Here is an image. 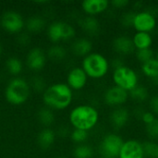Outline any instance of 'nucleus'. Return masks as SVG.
Returning a JSON list of instances; mask_svg holds the SVG:
<instances>
[{"instance_id":"nucleus-1","label":"nucleus","mask_w":158,"mask_h":158,"mask_svg":"<svg viewBox=\"0 0 158 158\" xmlns=\"http://www.w3.org/2000/svg\"><path fill=\"white\" fill-rule=\"evenodd\" d=\"M101 116L98 108L92 104H81L71 109L69 120L73 129L91 131L99 124Z\"/></svg>"},{"instance_id":"nucleus-2","label":"nucleus","mask_w":158,"mask_h":158,"mask_svg":"<svg viewBox=\"0 0 158 158\" xmlns=\"http://www.w3.org/2000/svg\"><path fill=\"white\" fill-rule=\"evenodd\" d=\"M73 101V91L67 83H54L45 88L43 93V102L52 110H64Z\"/></svg>"},{"instance_id":"nucleus-3","label":"nucleus","mask_w":158,"mask_h":158,"mask_svg":"<svg viewBox=\"0 0 158 158\" xmlns=\"http://www.w3.org/2000/svg\"><path fill=\"white\" fill-rule=\"evenodd\" d=\"M82 69L89 79L102 80L111 72L110 59L100 52H92L84 56L81 61Z\"/></svg>"},{"instance_id":"nucleus-4","label":"nucleus","mask_w":158,"mask_h":158,"mask_svg":"<svg viewBox=\"0 0 158 158\" xmlns=\"http://www.w3.org/2000/svg\"><path fill=\"white\" fill-rule=\"evenodd\" d=\"M110 77L112 84L122 88L127 92H131L143 81L139 69L132 67L129 63L112 69Z\"/></svg>"},{"instance_id":"nucleus-5","label":"nucleus","mask_w":158,"mask_h":158,"mask_svg":"<svg viewBox=\"0 0 158 158\" xmlns=\"http://www.w3.org/2000/svg\"><path fill=\"white\" fill-rule=\"evenodd\" d=\"M31 94L30 83L22 78H14L5 89V97L7 103L13 106H20L27 102Z\"/></svg>"},{"instance_id":"nucleus-6","label":"nucleus","mask_w":158,"mask_h":158,"mask_svg":"<svg viewBox=\"0 0 158 158\" xmlns=\"http://www.w3.org/2000/svg\"><path fill=\"white\" fill-rule=\"evenodd\" d=\"M125 137L122 133L110 131L106 132L100 139L97 152L101 158H118V155Z\"/></svg>"},{"instance_id":"nucleus-7","label":"nucleus","mask_w":158,"mask_h":158,"mask_svg":"<svg viewBox=\"0 0 158 158\" xmlns=\"http://www.w3.org/2000/svg\"><path fill=\"white\" fill-rule=\"evenodd\" d=\"M158 23V11L155 7L145 6L143 9L135 11L132 31L154 33Z\"/></svg>"},{"instance_id":"nucleus-8","label":"nucleus","mask_w":158,"mask_h":158,"mask_svg":"<svg viewBox=\"0 0 158 158\" xmlns=\"http://www.w3.org/2000/svg\"><path fill=\"white\" fill-rule=\"evenodd\" d=\"M132 120L131 107L129 105L111 108L109 111L108 123L114 131L121 133V131L131 125Z\"/></svg>"},{"instance_id":"nucleus-9","label":"nucleus","mask_w":158,"mask_h":158,"mask_svg":"<svg viewBox=\"0 0 158 158\" xmlns=\"http://www.w3.org/2000/svg\"><path fill=\"white\" fill-rule=\"evenodd\" d=\"M102 99L104 104L110 109L118 106H128L130 104L129 92L112 83L105 88L102 94Z\"/></svg>"},{"instance_id":"nucleus-10","label":"nucleus","mask_w":158,"mask_h":158,"mask_svg":"<svg viewBox=\"0 0 158 158\" xmlns=\"http://www.w3.org/2000/svg\"><path fill=\"white\" fill-rule=\"evenodd\" d=\"M76 30L69 22L54 21L47 29V36L52 43H59L62 41H69L75 37Z\"/></svg>"},{"instance_id":"nucleus-11","label":"nucleus","mask_w":158,"mask_h":158,"mask_svg":"<svg viewBox=\"0 0 158 158\" xmlns=\"http://www.w3.org/2000/svg\"><path fill=\"white\" fill-rule=\"evenodd\" d=\"M111 47L115 53V56H122L125 58L132 56L135 52L131 34L128 33L127 31L119 32L114 36L111 41Z\"/></svg>"},{"instance_id":"nucleus-12","label":"nucleus","mask_w":158,"mask_h":158,"mask_svg":"<svg viewBox=\"0 0 158 158\" xmlns=\"http://www.w3.org/2000/svg\"><path fill=\"white\" fill-rule=\"evenodd\" d=\"M0 24L2 28L8 33L16 34L21 32L25 26V21L19 12L9 10L2 15Z\"/></svg>"},{"instance_id":"nucleus-13","label":"nucleus","mask_w":158,"mask_h":158,"mask_svg":"<svg viewBox=\"0 0 158 158\" xmlns=\"http://www.w3.org/2000/svg\"><path fill=\"white\" fill-rule=\"evenodd\" d=\"M118 158H145L143 140L136 137L125 138Z\"/></svg>"},{"instance_id":"nucleus-14","label":"nucleus","mask_w":158,"mask_h":158,"mask_svg":"<svg viewBox=\"0 0 158 158\" xmlns=\"http://www.w3.org/2000/svg\"><path fill=\"white\" fill-rule=\"evenodd\" d=\"M88 76L81 67L72 68L67 76V84L72 91H81L88 83Z\"/></svg>"},{"instance_id":"nucleus-15","label":"nucleus","mask_w":158,"mask_h":158,"mask_svg":"<svg viewBox=\"0 0 158 158\" xmlns=\"http://www.w3.org/2000/svg\"><path fill=\"white\" fill-rule=\"evenodd\" d=\"M81 6L87 16L94 17H97L111 8L110 1L108 0H83L81 3Z\"/></svg>"},{"instance_id":"nucleus-16","label":"nucleus","mask_w":158,"mask_h":158,"mask_svg":"<svg viewBox=\"0 0 158 158\" xmlns=\"http://www.w3.org/2000/svg\"><path fill=\"white\" fill-rule=\"evenodd\" d=\"M151 94H152V89L144 81H142L139 85L133 88L131 92H129L130 103L132 106L134 105L146 106V103Z\"/></svg>"},{"instance_id":"nucleus-17","label":"nucleus","mask_w":158,"mask_h":158,"mask_svg":"<svg viewBox=\"0 0 158 158\" xmlns=\"http://www.w3.org/2000/svg\"><path fill=\"white\" fill-rule=\"evenodd\" d=\"M27 66L33 71H39L44 69L46 63V55L43 49L34 47L30 50L26 57Z\"/></svg>"},{"instance_id":"nucleus-18","label":"nucleus","mask_w":158,"mask_h":158,"mask_svg":"<svg viewBox=\"0 0 158 158\" xmlns=\"http://www.w3.org/2000/svg\"><path fill=\"white\" fill-rule=\"evenodd\" d=\"M131 39L135 50L156 47V37L151 32L133 31L131 34Z\"/></svg>"},{"instance_id":"nucleus-19","label":"nucleus","mask_w":158,"mask_h":158,"mask_svg":"<svg viewBox=\"0 0 158 158\" xmlns=\"http://www.w3.org/2000/svg\"><path fill=\"white\" fill-rule=\"evenodd\" d=\"M79 25L81 30L89 36H96L102 30V24L97 17L85 15L79 20Z\"/></svg>"},{"instance_id":"nucleus-20","label":"nucleus","mask_w":158,"mask_h":158,"mask_svg":"<svg viewBox=\"0 0 158 158\" xmlns=\"http://www.w3.org/2000/svg\"><path fill=\"white\" fill-rule=\"evenodd\" d=\"M94 49V43L89 37H80L75 39L71 44L72 53L80 57H84L91 54Z\"/></svg>"},{"instance_id":"nucleus-21","label":"nucleus","mask_w":158,"mask_h":158,"mask_svg":"<svg viewBox=\"0 0 158 158\" xmlns=\"http://www.w3.org/2000/svg\"><path fill=\"white\" fill-rule=\"evenodd\" d=\"M56 133L50 128H44L42 130L37 137V142L42 149H49L55 143Z\"/></svg>"},{"instance_id":"nucleus-22","label":"nucleus","mask_w":158,"mask_h":158,"mask_svg":"<svg viewBox=\"0 0 158 158\" xmlns=\"http://www.w3.org/2000/svg\"><path fill=\"white\" fill-rule=\"evenodd\" d=\"M135 15V10H133L131 7L129 9H126L124 11L119 12L118 15V23L122 29L125 31L128 30H132V23H133V19Z\"/></svg>"},{"instance_id":"nucleus-23","label":"nucleus","mask_w":158,"mask_h":158,"mask_svg":"<svg viewBox=\"0 0 158 158\" xmlns=\"http://www.w3.org/2000/svg\"><path fill=\"white\" fill-rule=\"evenodd\" d=\"M95 156V149L89 143L77 144L73 150L74 158H94Z\"/></svg>"},{"instance_id":"nucleus-24","label":"nucleus","mask_w":158,"mask_h":158,"mask_svg":"<svg viewBox=\"0 0 158 158\" xmlns=\"http://www.w3.org/2000/svg\"><path fill=\"white\" fill-rule=\"evenodd\" d=\"M38 119L42 125H44L46 128H49L55 121V115L53 113V110L48 107H42L37 114Z\"/></svg>"},{"instance_id":"nucleus-25","label":"nucleus","mask_w":158,"mask_h":158,"mask_svg":"<svg viewBox=\"0 0 158 158\" xmlns=\"http://www.w3.org/2000/svg\"><path fill=\"white\" fill-rule=\"evenodd\" d=\"M25 25L30 32H40L44 30L45 26V21L43 18L34 16L28 19L25 22Z\"/></svg>"},{"instance_id":"nucleus-26","label":"nucleus","mask_w":158,"mask_h":158,"mask_svg":"<svg viewBox=\"0 0 158 158\" xmlns=\"http://www.w3.org/2000/svg\"><path fill=\"white\" fill-rule=\"evenodd\" d=\"M132 57L138 63V65L143 64V63H145V62H147L150 59L155 57V48L135 50Z\"/></svg>"},{"instance_id":"nucleus-27","label":"nucleus","mask_w":158,"mask_h":158,"mask_svg":"<svg viewBox=\"0 0 158 158\" xmlns=\"http://www.w3.org/2000/svg\"><path fill=\"white\" fill-rule=\"evenodd\" d=\"M6 67L7 71L13 76L19 75L23 69L22 62L17 56H10L6 62Z\"/></svg>"},{"instance_id":"nucleus-28","label":"nucleus","mask_w":158,"mask_h":158,"mask_svg":"<svg viewBox=\"0 0 158 158\" xmlns=\"http://www.w3.org/2000/svg\"><path fill=\"white\" fill-rule=\"evenodd\" d=\"M143 145L145 158H157L158 142L150 139H143Z\"/></svg>"},{"instance_id":"nucleus-29","label":"nucleus","mask_w":158,"mask_h":158,"mask_svg":"<svg viewBox=\"0 0 158 158\" xmlns=\"http://www.w3.org/2000/svg\"><path fill=\"white\" fill-rule=\"evenodd\" d=\"M47 56L53 61H61L67 56V50L59 44H55L48 49Z\"/></svg>"},{"instance_id":"nucleus-30","label":"nucleus","mask_w":158,"mask_h":158,"mask_svg":"<svg viewBox=\"0 0 158 158\" xmlns=\"http://www.w3.org/2000/svg\"><path fill=\"white\" fill-rule=\"evenodd\" d=\"M143 131L146 139L158 142V117L156 118L152 123L143 126Z\"/></svg>"},{"instance_id":"nucleus-31","label":"nucleus","mask_w":158,"mask_h":158,"mask_svg":"<svg viewBox=\"0 0 158 158\" xmlns=\"http://www.w3.org/2000/svg\"><path fill=\"white\" fill-rule=\"evenodd\" d=\"M89 137H90V133L89 131H86L73 129V131L70 132V139L76 144L86 143Z\"/></svg>"},{"instance_id":"nucleus-32","label":"nucleus","mask_w":158,"mask_h":158,"mask_svg":"<svg viewBox=\"0 0 158 158\" xmlns=\"http://www.w3.org/2000/svg\"><path fill=\"white\" fill-rule=\"evenodd\" d=\"M146 107L156 117H158V91H152V94L146 103Z\"/></svg>"},{"instance_id":"nucleus-33","label":"nucleus","mask_w":158,"mask_h":158,"mask_svg":"<svg viewBox=\"0 0 158 158\" xmlns=\"http://www.w3.org/2000/svg\"><path fill=\"white\" fill-rule=\"evenodd\" d=\"M131 6V1L130 0H112L110 1V7L118 10L119 12L129 9Z\"/></svg>"},{"instance_id":"nucleus-34","label":"nucleus","mask_w":158,"mask_h":158,"mask_svg":"<svg viewBox=\"0 0 158 158\" xmlns=\"http://www.w3.org/2000/svg\"><path fill=\"white\" fill-rule=\"evenodd\" d=\"M31 85L32 89H34L35 91H38V92H44L45 90L44 80L40 76H34L31 79Z\"/></svg>"},{"instance_id":"nucleus-35","label":"nucleus","mask_w":158,"mask_h":158,"mask_svg":"<svg viewBox=\"0 0 158 158\" xmlns=\"http://www.w3.org/2000/svg\"><path fill=\"white\" fill-rule=\"evenodd\" d=\"M156 117L155 116V114H153V113H152L150 110H148L147 107H146V109H145V110L143 111V113L142 114L139 122H140L143 126H146V125L152 123V122L156 119Z\"/></svg>"},{"instance_id":"nucleus-36","label":"nucleus","mask_w":158,"mask_h":158,"mask_svg":"<svg viewBox=\"0 0 158 158\" xmlns=\"http://www.w3.org/2000/svg\"><path fill=\"white\" fill-rule=\"evenodd\" d=\"M19 43L22 45H27V44L30 41V36L27 33H20L19 35Z\"/></svg>"},{"instance_id":"nucleus-37","label":"nucleus","mask_w":158,"mask_h":158,"mask_svg":"<svg viewBox=\"0 0 158 158\" xmlns=\"http://www.w3.org/2000/svg\"><path fill=\"white\" fill-rule=\"evenodd\" d=\"M155 57L158 60V44L155 47Z\"/></svg>"},{"instance_id":"nucleus-38","label":"nucleus","mask_w":158,"mask_h":158,"mask_svg":"<svg viewBox=\"0 0 158 158\" xmlns=\"http://www.w3.org/2000/svg\"><path fill=\"white\" fill-rule=\"evenodd\" d=\"M2 54H3V47H2V44H0V57L2 56Z\"/></svg>"},{"instance_id":"nucleus-39","label":"nucleus","mask_w":158,"mask_h":158,"mask_svg":"<svg viewBox=\"0 0 158 158\" xmlns=\"http://www.w3.org/2000/svg\"><path fill=\"white\" fill-rule=\"evenodd\" d=\"M156 34L158 35V23H157V27H156Z\"/></svg>"},{"instance_id":"nucleus-40","label":"nucleus","mask_w":158,"mask_h":158,"mask_svg":"<svg viewBox=\"0 0 158 158\" xmlns=\"http://www.w3.org/2000/svg\"><path fill=\"white\" fill-rule=\"evenodd\" d=\"M55 158H65V157H55Z\"/></svg>"}]
</instances>
